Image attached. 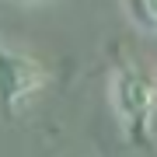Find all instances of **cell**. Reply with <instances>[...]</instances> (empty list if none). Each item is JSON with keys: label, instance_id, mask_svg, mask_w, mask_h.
<instances>
[{"label": "cell", "instance_id": "obj_1", "mask_svg": "<svg viewBox=\"0 0 157 157\" xmlns=\"http://www.w3.org/2000/svg\"><path fill=\"white\" fill-rule=\"evenodd\" d=\"M112 101L119 119L133 133H143L157 112V80L140 67H122L112 77Z\"/></svg>", "mask_w": 157, "mask_h": 157}, {"label": "cell", "instance_id": "obj_2", "mask_svg": "<svg viewBox=\"0 0 157 157\" xmlns=\"http://www.w3.org/2000/svg\"><path fill=\"white\" fill-rule=\"evenodd\" d=\"M45 87V67L25 52L0 45V108L17 112L28 98H35Z\"/></svg>", "mask_w": 157, "mask_h": 157}, {"label": "cell", "instance_id": "obj_3", "mask_svg": "<svg viewBox=\"0 0 157 157\" xmlns=\"http://www.w3.org/2000/svg\"><path fill=\"white\" fill-rule=\"evenodd\" d=\"M126 14L133 17L136 28L143 32H157V0H122Z\"/></svg>", "mask_w": 157, "mask_h": 157}]
</instances>
